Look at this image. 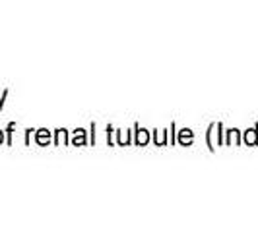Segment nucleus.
<instances>
[{
    "label": "nucleus",
    "instance_id": "1",
    "mask_svg": "<svg viewBox=\"0 0 258 232\" xmlns=\"http://www.w3.org/2000/svg\"><path fill=\"white\" fill-rule=\"evenodd\" d=\"M0 142H2V134H0Z\"/></svg>",
    "mask_w": 258,
    "mask_h": 232
}]
</instances>
